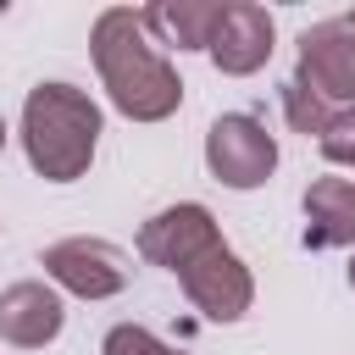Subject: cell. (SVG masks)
Masks as SVG:
<instances>
[{"label": "cell", "instance_id": "cell-7", "mask_svg": "<svg viewBox=\"0 0 355 355\" xmlns=\"http://www.w3.org/2000/svg\"><path fill=\"white\" fill-rule=\"evenodd\" d=\"M272 39H277V28H272L266 6H255V0H227V6L216 11V28H211L205 55L216 61V72L250 78V72H261V67L272 61Z\"/></svg>", "mask_w": 355, "mask_h": 355}, {"label": "cell", "instance_id": "cell-2", "mask_svg": "<svg viewBox=\"0 0 355 355\" xmlns=\"http://www.w3.org/2000/svg\"><path fill=\"white\" fill-rule=\"evenodd\" d=\"M100 144V105L72 83H39L22 100V150L28 166L50 183H72L89 172Z\"/></svg>", "mask_w": 355, "mask_h": 355}, {"label": "cell", "instance_id": "cell-15", "mask_svg": "<svg viewBox=\"0 0 355 355\" xmlns=\"http://www.w3.org/2000/svg\"><path fill=\"white\" fill-rule=\"evenodd\" d=\"M349 288H355V255H349Z\"/></svg>", "mask_w": 355, "mask_h": 355}, {"label": "cell", "instance_id": "cell-8", "mask_svg": "<svg viewBox=\"0 0 355 355\" xmlns=\"http://www.w3.org/2000/svg\"><path fill=\"white\" fill-rule=\"evenodd\" d=\"M211 244H222L216 216H211L205 205H194V200L166 205V211H155V216L139 227V255H144L150 266H166L172 277H178L200 250H211Z\"/></svg>", "mask_w": 355, "mask_h": 355}, {"label": "cell", "instance_id": "cell-10", "mask_svg": "<svg viewBox=\"0 0 355 355\" xmlns=\"http://www.w3.org/2000/svg\"><path fill=\"white\" fill-rule=\"evenodd\" d=\"M355 244V183L316 178L305 189V250H344Z\"/></svg>", "mask_w": 355, "mask_h": 355}, {"label": "cell", "instance_id": "cell-3", "mask_svg": "<svg viewBox=\"0 0 355 355\" xmlns=\"http://www.w3.org/2000/svg\"><path fill=\"white\" fill-rule=\"evenodd\" d=\"M294 83H305L316 100L338 111H355V17H327L300 33Z\"/></svg>", "mask_w": 355, "mask_h": 355}, {"label": "cell", "instance_id": "cell-16", "mask_svg": "<svg viewBox=\"0 0 355 355\" xmlns=\"http://www.w3.org/2000/svg\"><path fill=\"white\" fill-rule=\"evenodd\" d=\"M0 150H6V122H0Z\"/></svg>", "mask_w": 355, "mask_h": 355}, {"label": "cell", "instance_id": "cell-4", "mask_svg": "<svg viewBox=\"0 0 355 355\" xmlns=\"http://www.w3.org/2000/svg\"><path fill=\"white\" fill-rule=\"evenodd\" d=\"M205 166L227 189H261L272 178V166H277V139L250 111H227L205 133Z\"/></svg>", "mask_w": 355, "mask_h": 355}, {"label": "cell", "instance_id": "cell-9", "mask_svg": "<svg viewBox=\"0 0 355 355\" xmlns=\"http://www.w3.org/2000/svg\"><path fill=\"white\" fill-rule=\"evenodd\" d=\"M67 311H61V294L50 283H11L0 294V338L17 344V349H44L55 333H61Z\"/></svg>", "mask_w": 355, "mask_h": 355}, {"label": "cell", "instance_id": "cell-13", "mask_svg": "<svg viewBox=\"0 0 355 355\" xmlns=\"http://www.w3.org/2000/svg\"><path fill=\"white\" fill-rule=\"evenodd\" d=\"M100 355H183V349L161 344L150 327H133V322H122V327H111V333H105Z\"/></svg>", "mask_w": 355, "mask_h": 355}, {"label": "cell", "instance_id": "cell-11", "mask_svg": "<svg viewBox=\"0 0 355 355\" xmlns=\"http://www.w3.org/2000/svg\"><path fill=\"white\" fill-rule=\"evenodd\" d=\"M216 0H161L144 6V28L155 44H178V50H205L211 28H216Z\"/></svg>", "mask_w": 355, "mask_h": 355}, {"label": "cell", "instance_id": "cell-12", "mask_svg": "<svg viewBox=\"0 0 355 355\" xmlns=\"http://www.w3.org/2000/svg\"><path fill=\"white\" fill-rule=\"evenodd\" d=\"M283 116H288V128H294V133H305V139L316 133V139H322V128H327L333 105H327V100H316L305 83H294V78H288V83H283Z\"/></svg>", "mask_w": 355, "mask_h": 355}, {"label": "cell", "instance_id": "cell-14", "mask_svg": "<svg viewBox=\"0 0 355 355\" xmlns=\"http://www.w3.org/2000/svg\"><path fill=\"white\" fill-rule=\"evenodd\" d=\"M316 144H322V155L333 166H355V111H333Z\"/></svg>", "mask_w": 355, "mask_h": 355}, {"label": "cell", "instance_id": "cell-5", "mask_svg": "<svg viewBox=\"0 0 355 355\" xmlns=\"http://www.w3.org/2000/svg\"><path fill=\"white\" fill-rule=\"evenodd\" d=\"M44 272L78 300H111V294L128 288L133 261L111 239H61V244L44 250Z\"/></svg>", "mask_w": 355, "mask_h": 355}, {"label": "cell", "instance_id": "cell-6", "mask_svg": "<svg viewBox=\"0 0 355 355\" xmlns=\"http://www.w3.org/2000/svg\"><path fill=\"white\" fill-rule=\"evenodd\" d=\"M178 283H183L189 305H194L200 316H211V322H239V316L250 311V300H255V277H250V266H244L227 244L200 250V255L178 272Z\"/></svg>", "mask_w": 355, "mask_h": 355}, {"label": "cell", "instance_id": "cell-1", "mask_svg": "<svg viewBox=\"0 0 355 355\" xmlns=\"http://www.w3.org/2000/svg\"><path fill=\"white\" fill-rule=\"evenodd\" d=\"M89 55H94V72H100V83H105V94L122 116L166 122L183 105L178 67L155 50V39L144 28V11H133V6L100 11L94 33H89Z\"/></svg>", "mask_w": 355, "mask_h": 355}]
</instances>
